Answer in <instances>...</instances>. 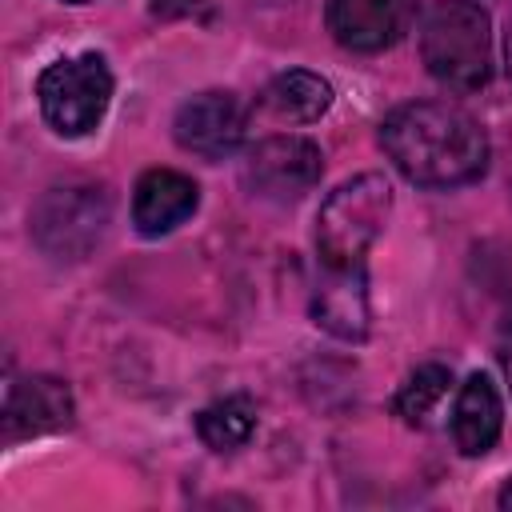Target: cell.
<instances>
[{"label": "cell", "mask_w": 512, "mask_h": 512, "mask_svg": "<svg viewBox=\"0 0 512 512\" xmlns=\"http://www.w3.org/2000/svg\"><path fill=\"white\" fill-rule=\"evenodd\" d=\"M388 160L420 188H456L488 168L484 128L456 104L416 100L380 124Z\"/></svg>", "instance_id": "6da1fadb"}, {"label": "cell", "mask_w": 512, "mask_h": 512, "mask_svg": "<svg viewBox=\"0 0 512 512\" xmlns=\"http://www.w3.org/2000/svg\"><path fill=\"white\" fill-rule=\"evenodd\" d=\"M420 56L432 80L476 92L492 76V20L476 0H436L420 28Z\"/></svg>", "instance_id": "7a4b0ae2"}, {"label": "cell", "mask_w": 512, "mask_h": 512, "mask_svg": "<svg viewBox=\"0 0 512 512\" xmlns=\"http://www.w3.org/2000/svg\"><path fill=\"white\" fill-rule=\"evenodd\" d=\"M392 212V184L380 172L344 180L316 216V248L324 268H360Z\"/></svg>", "instance_id": "3957f363"}, {"label": "cell", "mask_w": 512, "mask_h": 512, "mask_svg": "<svg viewBox=\"0 0 512 512\" xmlns=\"http://www.w3.org/2000/svg\"><path fill=\"white\" fill-rule=\"evenodd\" d=\"M40 112L60 136H88L112 104V72L104 56L84 52L56 60L36 80Z\"/></svg>", "instance_id": "277c9868"}, {"label": "cell", "mask_w": 512, "mask_h": 512, "mask_svg": "<svg viewBox=\"0 0 512 512\" xmlns=\"http://www.w3.org/2000/svg\"><path fill=\"white\" fill-rule=\"evenodd\" d=\"M320 172H324V156L304 136H268L248 152V164H244L248 188L256 196L280 200V204L312 192Z\"/></svg>", "instance_id": "5b68a950"}, {"label": "cell", "mask_w": 512, "mask_h": 512, "mask_svg": "<svg viewBox=\"0 0 512 512\" xmlns=\"http://www.w3.org/2000/svg\"><path fill=\"white\" fill-rule=\"evenodd\" d=\"M244 104L232 92H200L192 100L180 104L172 128H176V144L184 152H196L204 160H220L228 152H236V144L244 140Z\"/></svg>", "instance_id": "8992f818"}, {"label": "cell", "mask_w": 512, "mask_h": 512, "mask_svg": "<svg viewBox=\"0 0 512 512\" xmlns=\"http://www.w3.org/2000/svg\"><path fill=\"white\" fill-rule=\"evenodd\" d=\"M420 0H328V32L352 52L392 48L416 20Z\"/></svg>", "instance_id": "52a82bcc"}, {"label": "cell", "mask_w": 512, "mask_h": 512, "mask_svg": "<svg viewBox=\"0 0 512 512\" xmlns=\"http://www.w3.org/2000/svg\"><path fill=\"white\" fill-rule=\"evenodd\" d=\"M72 392L56 376H28L8 388L4 400V436H40V432H60L72 424Z\"/></svg>", "instance_id": "ba28073f"}, {"label": "cell", "mask_w": 512, "mask_h": 512, "mask_svg": "<svg viewBox=\"0 0 512 512\" xmlns=\"http://www.w3.org/2000/svg\"><path fill=\"white\" fill-rule=\"evenodd\" d=\"M200 204V188L192 176L176 168H152L136 180L132 196V224L140 236H164L184 224Z\"/></svg>", "instance_id": "9c48e42d"}, {"label": "cell", "mask_w": 512, "mask_h": 512, "mask_svg": "<svg viewBox=\"0 0 512 512\" xmlns=\"http://www.w3.org/2000/svg\"><path fill=\"white\" fill-rule=\"evenodd\" d=\"M312 320L340 336V340H364L368 336V280H364V264L360 268H328L324 284L312 296Z\"/></svg>", "instance_id": "30bf717a"}, {"label": "cell", "mask_w": 512, "mask_h": 512, "mask_svg": "<svg viewBox=\"0 0 512 512\" xmlns=\"http://www.w3.org/2000/svg\"><path fill=\"white\" fill-rule=\"evenodd\" d=\"M500 428H504V404H500L496 384L484 372L468 376L460 384V396H456V408H452V440H456V448L464 456H484L500 440Z\"/></svg>", "instance_id": "8fae6325"}, {"label": "cell", "mask_w": 512, "mask_h": 512, "mask_svg": "<svg viewBox=\"0 0 512 512\" xmlns=\"http://www.w3.org/2000/svg\"><path fill=\"white\" fill-rule=\"evenodd\" d=\"M260 108L280 124H312L332 108V84L316 72L292 68V72H280L264 88Z\"/></svg>", "instance_id": "7c38bea8"}, {"label": "cell", "mask_w": 512, "mask_h": 512, "mask_svg": "<svg viewBox=\"0 0 512 512\" xmlns=\"http://www.w3.org/2000/svg\"><path fill=\"white\" fill-rule=\"evenodd\" d=\"M256 432V404L248 396H224L216 404H208L196 416V436L212 448V452H232L244 448Z\"/></svg>", "instance_id": "4fadbf2b"}, {"label": "cell", "mask_w": 512, "mask_h": 512, "mask_svg": "<svg viewBox=\"0 0 512 512\" xmlns=\"http://www.w3.org/2000/svg\"><path fill=\"white\" fill-rule=\"evenodd\" d=\"M448 384H452V372H448L444 364H424V368H416V372L400 384V392H396V400H392L396 416H400L404 424H424V420L432 416V408L448 396Z\"/></svg>", "instance_id": "5bb4252c"}, {"label": "cell", "mask_w": 512, "mask_h": 512, "mask_svg": "<svg viewBox=\"0 0 512 512\" xmlns=\"http://www.w3.org/2000/svg\"><path fill=\"white\" fill-rule=\"evenodd\" d=\"M496 356H500V368H504V376H508V384H512V316L500 324V340H496Z\"/></svg>", "instance_id": "9a60e30c"}, {"label": "cell", "mask_w": 512, "mask_h": 512, "mask_svg": "<svg viewBox=\"0 0 512 512\" xmlns=\"http://www.w3.org/2000/svg\"><path fill=\"white\" fill-rule=\"evenodd\" d=\"M504 72H508V80H512V0H504Z\"/></svg>", "instance_id": "2e32d148"}, {"label": "cell", "mask_w": 512, "mask_h": 512, "mask_svg": "<svg viewBox=\"0 0 512 512\" xmlns=\"http://www.w3.org/2000/svg\"><path fill=\"white\" fill-rule=\"evenodd\" d=\"M500 508H508V512H512V480L500 488Z\"/></svg>", "instance_id": "e0dca14e"}, {"label": "cell", "mask_w": 512, "mask_h": 512, "mask_svg": "<svg viewBox=\"0 0 512 512\" xmlns=\"http://www.w3.org/2000/svg\"><path fill=\"white\" fill-rule=\"evenodd\" d=\"M64 4H92V0H64Z\"/></svg>", "instance_id": "ac0fdd59"}]
</instances>
